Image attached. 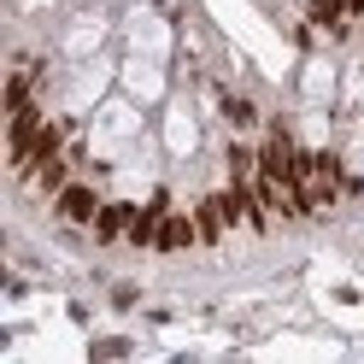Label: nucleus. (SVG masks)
Masks as SVG:
<instances>
[{
	"label": "nucleus",
	"instance_id": "1",
	"mask_svg": "<svg viewBox=\"0 0 364 364\" xmlns=\"http://www.w3.org/2000/svg\"><path fill=\"white\" fill-rule=\"evenodd\" d=\"M6 141L18 182L65 223L153 253L347 194V165L253 95L194 0H71L48 48L12 59Z\"/></svg>",
	"mask_w": 364,
	"mask_h": 364
}]
</instances>
